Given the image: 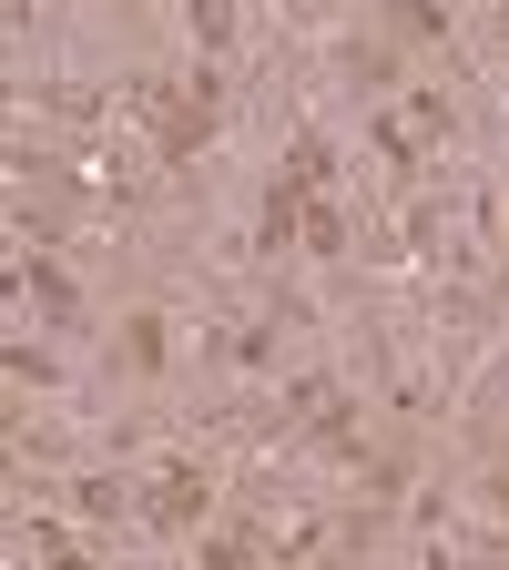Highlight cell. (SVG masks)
<instances>
[{"mask_svg": "<svg viewBox=\"0 0 509 570\" xmlns=\"http://www.w3.org/2000/svg\"><path fill=\"white\" fill-rule=\"evenodd\" d=\"M143 102H154V164H194L214 122H225V71H194V82H143Z\"/></svg>", "mask_w": 509, "mask_h": 570, "instance_id": "6da1fadb", "label": "cell"}, {"mask_svg": "<svg viewBox=\"0 0 509 570\" xmlns=\"http://www.w3.org/2000/svg\"><path fill=\"white\" fill-rule=\"evenodd\" d=\"M61 499H71V520H133L143 510V479H123V469H82V479H61Z\"/></svg>", "mask_w": 509, "mask_h": 570, "instance_id": "277c9868", "label": "cell"}, {"mask_svg": "<svg viewBox=\"0 0 509 570\" xmlns=\"http://www.w3.org/2000/svg\"><path fill=\"white\" fill-rule=\"evenodd\" d=\"M499 275H509V245H499Z\"/></svg>", "mask_w": 509, "mask_h": 570, "instance_id": "9a60e30c", "label": "cell"}, {"mask_svg": "<svg viewBox=\"0 0 509 570\" xmlns=\"http://www.w3.org/2000/svg\"><path fill=\"white\" fill-rule=\"evenodd\" d=\"M184 31H194V51H204V61H214V51H235L245 0H184Z\"/></svg>", "mask_w": 509, "mask_h": 570, "instance_id": "9c48e42d", "label": "cell"}, {"mask_svg": "<svg viewBox=\"0 0 509 570\" xmlns=\"http://www.w3.org/2000/svg\"><path fill=\"white\" fill-rule=\"evenodd\" d=\"M499 397H509V367H499Z\"/></svg>", "mask_w": 509, "mask_h": 570, "instance_id": "2e32d148", "label": "cell"}, {"mask_svg": "<svg viewBox=\"0 0 509 570\" xmlns=\"http://www.w3.org/2000/svg\"><path fill=\"white\" fill-rule=\"evenodd\" d=\"M0 367H11V387H51V356H41V346H21V336L0 346Z\"/></svg>", "mask_w": 509, "mask_h": 570, "instance_id": "7c38bea8", "label": "cell"}, {"mask_svg": "<svg viewBox=\"0 0 509 570\" xmlns=\"http://www.w3.org/2000/svg\"><path fill=\"white\" fill-rule=\"evenodd\" d=\"M275 346H285V326H275V306H265V316H235V336H225V367H245V377H265V367H275Z\"/></svg>", "mask_w": 509, "mask_h": 570, "instance_id": "52a82bcc", "label": "cell"}, {"mask_svg": "<svg viewBox=\"0 0 509 570\" xmlns=\"http://www.w3.org/2000/svg\"><path fill=\"white\" fill-rule=\"evenodd\" d=\"M336 71H346V92H388V41H346Z\"/></svg>", "mask_w": 509, "mask_h": 570, "instance_id": "8fae6325", "label": "cell"}, {"mask_svg": "<svg viewBox=\"0 0 509 570\" xmlns=\"http://www.w3.org/2000/svg\"><path fill=\"white\" fill-rule=\"evenodd\" d=\"M378 11H388V31H398V41H449V21H459L449 0H378Z\"/></svg>", "mask_w": 509, "mask_h": 570, "instance_id": "30bf717a", "label": "cell"}, {"mask_svg": "<svg viewBox=\"0 0 509 570\" xmlns=\"http://www.w3.org/2000/svg\"><path fill=\"white\" fill-rule=\"evenodd\" d=\"M398 112H408V132L428 142V154H439V142H459V92H449V82H408Z\"/></svg>", "mask_w": 509, "mask_h": 570, "instance_id": "5b68a950", "label": "cell"}, {"mask_svg": "<svg viewBox=\"0 0 509 570\" xmlns=\"http://www.w3.org/2000/svg\"><path fill=\"white\" fill-rule=\"evenodd\" d=\"M469 499L489 510V530H509V469H479V479H469Z\"/></svg>", "mask_w": 509, "mask_h": 570, "instance_id": "4fadbf2b", "label": "cell"}, {"mask_svg": "<svg viewBox=\"0 0 509 570\" xmlns=\"http://www.w3.org/2000/svg\"><path fill=\"white\" fill-rule=\"evenodd\" d=\"M489 41H509V0H499V11H489Z\"/></svg>", "mask_w": 509, "mask_h": 570, "instance_id": "5bb4252c", "label": "cell"}, {"mask_svg": "<svg viewBox=\"0 0 509 570\" xmlns=\"http://www.w3.org/2000/svg\"><path fill=\"white\" fill-rule=\"evenodd\" d=\"M296 245H306V255H326V265H336V255H356V225H346V204H336V194H306V235H296Z\"/></svg>", "mask_w": 509, "mask_h": 570, "instance_id": "ba28073f", "label": "cell"}, {"mask_svg": "<svg viewBox=\"0 0 509 570\" xmlns=\"http://www.w3.org/2000/svg\"><path fill=\"white\" fill-rule=\"evenodd\" d=\"M21 285L41 296V316H51V326H82V285H71L51 255H31V245H21Z\"/></svg>", "mask_w": 509, "mask_h": 570, "instance_id": "8992f818", "label": "cell"}, {"mask_svg": "<svg viewBox=\"0 0 509 570\" xmlns=\"http://www.w3.org/2000/svg\"><path fill=\"white\" fill-rule=\"evenodd\" d=\"M214 499H225V489H214V469L174 449V459H154V469H143V510H133V520L154 530V540H194V530L214 520Z\"/></svg>", "mask_w": 509, "mask_h": 570, "instance_id": "7a4b0ae2", "label": "cell"}, {"mask_svg": "<svg viewBox=\"0 0 509 570\" xmlns=\"http://www.w3.org/2000/svg\"><path fill=\"white\" fill-rule=\"evenodd\" d=\"M112 367L143 377V387H164V377H174V316H164V306H133V316L112 326Z\"/></svg>", "mask_w": 509, "mask_h": 570, "instance_id": "3957f363", "label": "cell"}]
</instances>
